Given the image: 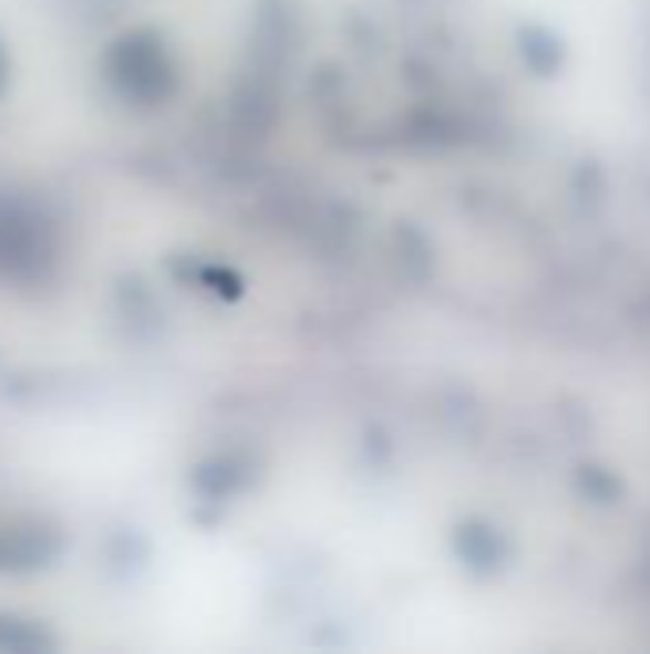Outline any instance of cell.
I'll list each match as a JSON object with an SVG mask.
<instances>
[{"instance_id": "cell-1", "label": "cell", "mask_w": 650, "mask_h": 654, "mask_svg": "<svg viewBox=\"0 0 650 654\" xmlns=\"http://www.w3.org/2000/svg\"><path fill=\"white\" fill-rule=\"evenodd\" d=\"M47 264V230L28 207L0 204V276H35Z\"/></svg>"}, {"instance_id": "cell-2", "label": "cell", "mask_w": 650, "mask_h": 654, "mask_svg": "<svg viewBox=\"0 0 650 654\" xmlns=\"http://www.w3.org/2000/svg\"><path fill=\"white\" fill-rule=\"evenodd\" d=\"M0 77H4V62H0Z\"/></svg>"}]
</instances>
